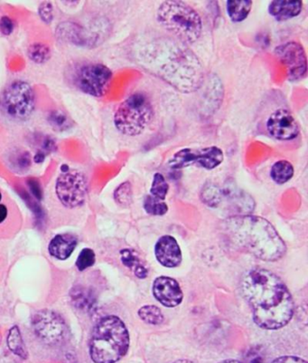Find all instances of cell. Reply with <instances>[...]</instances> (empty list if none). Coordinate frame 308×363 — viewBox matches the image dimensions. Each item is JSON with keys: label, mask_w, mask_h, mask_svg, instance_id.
I'll return each instance as SVG.
<instances>
[{"label": "cell", "mask_w": 308, "mask_h": 363, "mask_svg": "<svg viewBox=\"0 0 308 363\" xmlns=\"http://www.w3.org/2000/svg\"><path fill=\"white\" fill-rule=\"evenodd\" d=\"M139 64L166 83L191 93L204 82V67L198 55L180 41L160 37L139 49Z\"/></svg>", "instance_id": "6da1fadb"}, {"label": "cell", "mask_w": 308, "mask_h": 363, "mask_svg": "<svg viewBox=\"0 0 308 363\" xmlns=\"http://www.w3.org/2000/svg\"><path fill=\"white\" fill-rule=\"evenodd\" d=\"M240 291L253 311L254 323L261 329H281L291 321L294 301L277 274L267 269H251L243 274Z\"/></svg>", "instance_id": "7a4b0ae2"}, {"label": "cell", "mask_w": 308, "mask_h": 363, "mask_svg": "<svg viewBox=\"0 0 308 363\" xmlns=\"http://www.w3.org/2000/svg\"><path fill=\"white\" fill-rule=\"evenodd\" d=\"M229 243L235 250L252 254L263 261L282 259L287 245L271 222L261 216L237 215L222 223Z\"/></svg>", "instance_id": "3957f363"}, {"label": "cell", "mask_w": 308, "mask_h": 363, "mask_svg": "<svg viewBox=\"0 0 308 363\" xmlns=\"http://www.w3.org/2000/svg\"><path fill=\"white\" fill-rule=\"evenodd\" d=\"M130 333L122 319L108 315L99 320L90 341V356L95 363H116L127 354Z\"/></svg>", "instance_id": "277c9868"}, {"label": "cell", "mask_w": 308, "mask_h": 363, "mask_svg": "<svg viewBox=\"0 0 308 363\" xmlns=\"http://www.w3.org/2000/svg\"><path fill=\"white\" fill-rule=\"evenodd\" d=\"M157 17L162 28L186 45L195 43L202 36V21L200 15L186 3H161Z\"/></svg>", "instance_id": "5b68a950"}, {"label": "cell", "mask_w": 308, "mask_h": 363, "mask_svg": "<svg viewBox=\"0 0 308 363\" xmlns=\"http://www.w3.org/2000/svg\"><path fill=\"white\" fill-rule=\"evenodd\" d=\"M155 110L148 96L135 93L119 105L114 114L117 130L127 136H137L144 133L153 121Z\"/></svg>", "instance_id": "8992f818"}, {"label": "cell", "mask_w": 308, "mask_h": 363, "mask_svg": "<svg viewBox=\"0 0 308 363\" xmlns=\"http://www.w3.org/2000/svg\"><path fill=\"white\" fill-rule=\"evenodd\" d=\"M2 104L10 118L26 121L34 113L36 105L33 88L25 81H14L6 88Z\"/></svg>", "instance_id": "52a82bcc"}, {"label": "cell", "mask_w": 308, "mask_h": 363, "mask_svg": "<svg viewBox=\"0 0 308 363\" xmlns=\"http://www.w3.org/2000/svg\"><path fill=\"white\" fill-rule=\"evenodd\" d=\"M113 76L111 70L104 64H87L73 75V84L88 95L102 97L110 88Z\"/></svg>", "instance_id": "ba28073f"}, {"label": "cell", "mask_w": 308, "mask_h": 363, "mask_svg": "<svg viewBox=\"0 0 308 363\" xmlns=\"http://www.w3.org/2000/svg\"><path fill=\"white\" fill-rule=\"evenodd\" d=\"M224 160V151L216 146L184 148L173 155L169 160V165L173 169H182L198 165L208 171H212L221 165Z\"/></svg>", "instance_id": "9c48e42d"}, {"label": "cell", "mask_w": 308, "mask_h": 363, "mask_svg": "<svg viewBox=\"0 0 308 363\" xmlns=\"http://www.w3.org/2000/svg\"><path fill=\"white\" fill-rule=\"evenodd\" d=\"M55 192L64 207L73 209L81 206L87 195L86 178L81 171L70 169L57 178Z\"/></svg>", "instance_id": "30bf717a"}, {"label": "cell", "mask_w": 308, "mask_h": 363, "mask_svg": "<svg viewBox=\"0 0 308 363\" xmlns=\"http://www.w3.org/2000/svg\"><path fill=\"white\" fill-rule=\"evenodd\" d=\"M274 54L286 67L289 81L298 82L307 77V57L300 43L289 41L281 44L274 49Z\"/></svg>", "instance_id": "8fae6325"}, {"label": "cell", "mask_w": 308, "mask_h": 363, "mask_svg": "<svg viewBox=\"0 0 308 363\" xmlns=\"http://www.w3.org/2000/svg\"><path fill=\"white\" fill-rule=\"evenodd\" d=\"M266 127L273 138L281 142H289L300 133V128L295 117L284 108L275 110L269 116Z\"/></svg>", "instance_id": "7c38bea8"}, {"label": "cell", "mask_w": 308, "mask_h": 363, "mask_svg": "<svg viewBox=\"0 0 308 363\" xmlns=\"http://www.w3.org/2000/svg\"><path fill=\"white\" fill-rule=\"evenodd\" d=\"M152 291H153L155 299L167 308H174L183 301V291L177 281L174 278L157 277L154 281Z\"/></svg>", "instance_id": "4fadbf2b"}, {"label": "cell", "mask_w": 308, "mask_h": 363, "mask_svg": "<svg viewBox=\"0 0 308 363\" xmlns=\"http://www.w3.org/2000/svg\"><path fill=\"white\" fill-rule=\"evenodd\" d=\"M155 254L158 263L169 268H177L183 259L177 239L171 236H163L157 240Z\"/></svg>", "instance_id": "5bb4252c"}, {"label": "cell", "mask_w": 308, "mask_h": 363, "mask_svg": "<svg viewBox=\"0 0 308 363\" xmlns=\"http://www.w3.org/2000/svg\"><path fill=\"white\" fill-rule=\"evenodd\" d=\"M77 243V238L73 234H61L55 236L49 243V254L55 259L64 261L72 256Z\"/></svg>", "instance_id": "9a60e30c"}, {"label": "cell", "mask_w": 308, "mask_h": 363, "mask_svg": "<svg viewBox=\"0 0 308 363\" xmlns=\"http://www.w3.org/2000/svg\"><path fill=\"white\" fill-rule=\"evenodd\" d=\"M303 3L291 0H275L269 3V13L277 21H287L294 19L302 12Z\"/></svg>", "instance_id": "2e32d148"}, {"label": "cell", "mask_w": 308, "mask_h": 363, "mask_svg": "<svg viewBox=\"0 0 308 363\" xmlns=\"http://www.w3.org/2000/svg\"><path fill=\"white\" fill-rule=\"evenodd\" d=\"M252 5L251 0H229L226 3L228 16L234 23L244 21L251 13Z\"/></svg>", "instance_id": "e0dca14e"}, {"label": "cell", "mask_w": 308, "mask_h": 363, "mask_svg": "<svg viewBox=\"0 0 308 363\" xmlns=\"http://www.w3.org/2000/svg\"><path fill=\"white\" fill-rule=\"evenodd\" d=\"M295 169L289 160H281L273 164L271 169L272 180L278 185L289 183L294 176Z\"/></svg>", "instance_id": "ac0fdd59"}, {"label": "cell", "mask_w": 308, "mask_h": 363, "mask_svg": "<svg viewBox=\"0 0 308 363\" xmlns=\"http://www.w3.org/2000/svg\"><path fill=\"white\" fill-rule=\"evenodd\" d=\"M120 257H122L123 265H124L126 268H130L137 278H139V279H145V278L148 277V269L140 263L139 257L135 254L134 251L123 250L120 252Z\"/></svg>", "instance_id": "d6986e66"}, {"label": "cell", "mask_w": 308, "mask_h": 363, "mask_svg": "<svg viewBox=\"0 0 308 363\" xmlns=\"http://www.w3.org/2000/svg\"><path fill=\"white\" fill-rule=\"evenodd\" d=\"M8 346L14 354H16V355L20 357V358H28V351H26L21 335H20L17 326L11 328L10 333H8Z\"/></svg>", "instance_id": "ffe728a7"}, {"label": "cell", "mask_w": 308, "mask_h": 363, "mask_svg": "<svg viewBox=\"0 0 308 363\" xmlns=\"http://www.w3.org/2000/svg\"><path fill=\"white\" fill-rule=\"evenodd\" d=\"M201 198L207 206L218 207L222 201V189L215 184L206 183L202 189Z\"/></svg>", "instance_id": "44dd1931"}, {"label": "cell", "mask_w": 308, "mask_h": 363, "mask_svg": "<svg viewBox=\"0 0 308 363\" xmlns=\"http://www.w3.org/2000/svg\"><path fill=\"white\" fill-rule=\"evenodd\" d=\"M139 318L151 326H160L165 321V316L157 306H145L139 310Z\"/></svg>", "instance_id": "7402d4cb"}, {"label": "cell", "mask_w": 308, "mask_h": 363, "mask_svg": "<svg viewBox=\"0 0 308 363\" xmlns=\"http://www.w3.org/2000/svg\"><path fill=\"white\" fill-rule=\"evenodd\" d=\"M19 218H16L8 205L0 203V236L10 234L15 230V225H19Z\"/></svg>", "instance_id": "603a6c76"}, {"label": "cell", "mask_w": 308, "mask_h": 363, "mask_svg": "<svg viewBox=\"0 0 308 363\" xmlns=\"http://www.w3.org/2000/svg\"><path fill=\"white\" fill-rule=\"evenodd\" d=\"M144 209L146 213L153 216H164L169 212V207L164 201L158 200L153 196H146L144 200Z\"/></svg>", "instance_id": "cb8c5ba5"}, {"label": "cell", "mask_w": 308, "mask_h": 363, "mask_svg": "<svg viewBox=\"0 0 308 363\" xmlns=\"http://www.w3.org/2000/svg\"><path fill=\"white\" fill-rule=\"evenodd\" d=\"M169 185L166 183V178L163 174H155L152 181L151 188V195L158 198V200H165L167 193H169Z\"/></svg>", "instance_id": "d4e9b609"}, {"label": "cell", "mask_w": 308, "mask_h": 363, "mask_svg": "<svg viewBox=\"0 0 308 363\" xmlns=\"http://www.w3.org/2000/svg\"><path fill=\"white\" fill-rule=\"evenodd\" d=\"M28 54V57L37 64L48 62L50 57H51L48 46L44 45V44H34V45L29 46Z\"/></svg>", "instance_id": "484cf974"}, {"label": "cell", "mask_w": 308, "mask_h": 363, "mask_svg": "<svg viewBox=\"0 0 308 363\" xmlns=\"http://www.w3.org/2000/svg\"><path fill=\"white\" fill-rule=\"evenodd\" d=\"M132 196H133V192H132L131 184L128 181L123 183L114 192V198H115L116 202L125 207L131 203Z\"/></svg>", "instance_id": "4316f807"}, {"label": "cell", "mask_w": 308, "mask_h": 363, "mask_svg": "<svg viewBox=\"0 0 308 363\" xmlns=\"http://www.w3.org/2000/svg\"><path fill=\"white\" fill-rule=\"evenodd\" d=\"M95 253L90 248H84L76 260V268L79 271H84L95 263Z\"/></svg>", "instance_id": "83f0119b"}, {"label": "cell", "mask_w": 308, "mask_h": 363, "mask_svg": "<svg viewBox=\"0 0 308 363\" xmlns=\"http://www.w3.org/2000/svg\"><path fill=\"white\" fill-rule=\"evenodd\" d=\"M39 15L43 21H45L46 24H49L52 20V6L51 3L46 2L41 4Z\"/></svg>", "instance_id": "f1b7e54d"}, {"label": "cell", "mask_w": 308, "mask_h": 363, "mask_svg": "<svg viewBox=\"0 0 308 363\" xmlns=\"http://www.w3.org/2000/svg\"><path fill=\"white\" fill-rule=\"evenodd\" d=\"M14 30L12 20L8 17H2L0 19V32L5 36H10Z\"/></svg>", "instance_id": "f546056e"}, {"label": "cell", "mask_w": 308, "mask_h": 363, "mask_svg": "<svg viewBox=\"0 0 308 363\" xmlns=\"http://www.w3.org/2000/svg\"><path fill=\"white\" fill-rule=\"evenodd\" d=\"M52 120L51 124L57 126L58 128L66 127V122L67 124V118L64 115H61L60 113H54L50 116Z\"/></svg>", "instance_id": "4dcf8cb0"}, {"label": "cell", "mask_w": 308, "mask_h": 363, "mask_svg": "<svg viewBox=\"0 0 308 363\" xmlns=\"http://www.w3.org/2000/svg\"><path fill=\"white\" fill-rule=\"evenodd\" d=\"M272 363H307L305 360L296 356H282L276 359Z\"/></svg>", "instance_id": "1f68e13d"}, {"label": "cell", "mask_w": 308, "mask_h": 363, "mask_svg": "<svg viewBox=\"0 0 308 363\" xmlns=\"http://www.w3.org/2000/svg\"><path fill=\"white\" fill-rule=\"evenodd\" d=\"M173 363H195V362L189 361V360H179V361H177Z\"/></svg>", "instance_id": "d6a6232c"}, {"label": "cell", "mask_w": 308, "mask_h": 363, "mask_svg": "<svg viewBox=\"0 0 308 363\" xmlns=\"http://www.w3.org/2000/svg\"><path fill=\"white\" fill-rule=\"evenodd\" d=\"M220 363H242V362L239 361H235V360H226V361H224Z\"/></svg>", "instance_id": "836d02e7"}, {"label": "cell", "mask_w": 308, "mask_h": 363, "mask_svg": "<svg viewBox=\"0 0 308 363\" xmlns=\"http://www.w3.org/2000/svg\"><path fill=\"white\" fill-rule=\"evenodd\" d=\"M2 201V193L0 192V202H1Z\"/></svg>", "instance_id": "e575fe53"}]
</instances>
